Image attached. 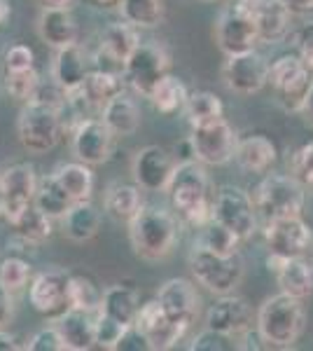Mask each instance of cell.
I'll return each mask as SVG.
<instances>
[{
    "label": "cell",
    "instance_id": "cell-1",
    "mask_svg": "<svg viewBox=\"0 0 313 351\" xmlns=\"http://www.w3.org/2000/svg\"><path fill=\"white\" fill-rule=\"evenodd\" d=\"M166 195L175 216L183 223L201 230L203 225L213 220V202L208 199V173L203 169V162H178Z\"/></svg>",
    "mask_w": 313,
    "mask_h": 351
},
{
    "label": "cell",
    "instance_id": "cell-2",
    "mask_svg": "<svg viewBox=\"0 0 313 351\" xmlns=\"http://www.w3.org/2000/svg\"><path fill=\"white\" fill-rule=\"evenodd\" d=\"M178 237L180 218L162 206H143L129 223V239L136 256L152 263L171 256Z\"/></svg>",
    "mask_w": 313,
    "mask_h": 351
},
{
    "label": "cell",
    "instance_id": "cell-3",
    "mask_svg": "<svg viewBox=\"0 0 313 351\" xmlns=\"http://www.w3.org/2000/svg\"><path fill=\"white\" fill-rule=\"evenodd\" d=\"M301 302L304 300L292 298L283 291L264 300L255 316V326L266 347L288 349L301 337L306 326V311Z\"/></svg>",
    "mask_w": 313,
    "mask_h": 351
},
{
    "label": "cell",
    "instance_id": "cell-4",
    "mask_svg": "<svg viewBox=\"0 0 313 351\" xmlns=\"http://www.w3.org/2000/svg\"><path fill=\"white\" fill-rule=\"evenodd\" d=\"M61 129H64L61 108L40 99L26 101L19 112V120H16V134H19L21 145L33 155H45V152L54 150L59 143Z\"/></svg>",
    "mask_w": 313,
    "mask_h": 351
},
{
    "label": "cell",
    "instance_id": "cell-5",
    "mask_svg": "<svg viewBox=\"0 0 313 351\" xmlns=\"http://www.w3.org/2000/svg\"><path fill=\"white\" fill-rule=\"evenodd\" d=\"M304 190L306 188L292 173L264 176L253 192L258 216L264 218V223L278 220V218L301 216V208H304V199H306Z\"/></svg>",
    "mask_w": 313,
    "mask_h": 351
},
{
    "label": "cell",
    "instance_id": "cell-6",
    "mask_svg": "<svg viewBox=\"0 0 313 351\" xmlns=\"http://www.w3.org/2000/svg\"><path fill=\"white\" fill-rule=\"evenodd\" d=\"M243 269H246V265L238 253L220 256V253H213L210 248L201 246L199 241H195L190 251L192 276L199 286H203L215 295H227L234 291L243 279Z\"/></svg>",
    "mask_w": 313,
    "mask_h": 351
},
{
    "label": "cell",
    "instance_id": "cell-7",
    "mask_svg": "<svg viewBox=\"0 0 313 351\" xmlns=\"http://www.w3.org/2000/svg\"><path fill=\"white\" fill-rule=\"evenodd\" d=\"M269 84L283 108L288 112H301L313 84V73L304 66L299 54H283L269 64Z\"/></svg>",
    "mask_w": 313,
    "mask_h": 351
},
{
    "label": "cell",
    "instance_id": "cell-8",
    "mask_svg": "<svg viewBox=\"0 0 313 351\" xmlns=\"http://www.w3.org/2000/svg\"><path fill=\"white\" fill-rule=\"evenodd\" d=\"M187 141H190L197 160L203 164H213V167H222V164L234 160L238 145V136L234 127L225 117L192 127Z\"/></svg>",
    "mask_w": 313,
    "mask_h": 351
},
{
    "label": "cell",
    "instance_id": "cell-9",
    "mask_svg": "<svg viewBox=\"0 0 313 351\" xmlns=\"http://www.w3.org/2000/svg\"><path fill=\"white\" fill-rule=\"evenodd\" d=\"M122 75L134 92L150 96L152 89L157 87V82L164 75H168V54L164 49V45L155 40L140 43L134 49V54L124 61Z\"/></svg>",
    "mask_w": 313,
    "mask_h": 351
},
{
    "label": "cell",
    "instance_id": "cell-10",
    "mask_svg": "<svg viewBox=\"0 0 313 351\" xmlns=\"http://www.w3.org/2000/svg\"><path fill=\"white\" fill-rule=\"evenodd\" d=\"M215 43L225 52V56L250 52L260 43V28L255 24L253 14L241 3L227 5L218 14V19H215Z\"/></svg>",
    "mask_w": 313,
    "mask_h": 351
},
{
    "label": "cell",
    "instance_id": "cell-11",
    "mask_svg": "<svg viewBox=\"0 0 313 351\" xmlns=\"http://www.w3.org/2000/svg\"><path fill=\"white\" fill-rule=\"evenodd\" d=\"M213 218L229 228L241 241L253 237L258 228V208H255L253 195L236 185H225L213 199Z\"/></svg>",
    "mask_w": 313,
    "mask_h": 351
},
{
    "label": "cell",
    "instance_id": "cell-12",
    "mask_svg": "<svg viewBox=\"0 0 313 351\" xmlns=\"http://www.w3.org/2000/svg\"><path fill=\"white\" fill-rule=\"evenodd\" d=\"M71 279L64 269H47L33 276L28 286V302L31 307L45 316H61L71 309Z\"/></svg>",
    "mask_w": 313,
    "mask_h": 351
},
{
    "label": "cell",
    "instance_id": "cell-13",
    "mask_svg": "<svg viewBox=\"0 0 313 351\" xmlns=\"http://www.w3.org/2000/svg\"><path fill=\"white\" fill-rule=\"evenodd\" d=\"M222 80L234 94H255L269 82V61L258 49L229 54L222 66Z\"/></svg>",
    "mask_w": 313,
    "mask_h": 351
},
{
    "label": "cell",
    "instance_id": "cell-14",
    "mask_svg": "<svg viewBox=\"0 0 313 351\" xmlns=\"http://www.w3.org/2000/svg\"><path fill=\"white\" fill-rule=\"evenodd\" d=\"M264 239L269 253L283 258H306L313 248V232L301 216L269 220L264 228Z\"/></svg>",
    "mask_w": 313,
    "mask_h": 351
},
{
    "label": "cell",
    "instance_id": "cell-15",
    "mask_svg": "<svg viewBox=\"0 0 313 351\" xmlns=\"http://www.w3.org/2000/svg\"><path fill=\"white\" fill-rule=\"evenodd\" d=\"M175 167H178V162L168 150L159 148V145H145L134 155L131 173H134L136 185H140V190L166 192Z\"/></svg>",
    "mask_w": 313,
    "mask_h": 351
},
{
    "label": "cell",
    "instance_id": "cell-16",
    "mask_svg": "<svg viewBox=\"0 0 313 351\" xmlns=\"http://www.w3.org/2000/svg\"><path fill=\"white\" fill-rule=\"evenodd\" d=\"M136 328L143 332V337L147 339L152 351H166L173 349L175 344L183 339L187 332L185 326L175 324L173 319L164 311L162 302L155 300H147V302L140 304L138 316H136Z\"/></svg>",
    "mask_w": 313,
    "mask_h": 351
},
{
    "label": "cell",
    "instance_id": "cell-17",
    "mask_svg": "<svg viewBox=\"0 0 313 351\" xmlns=\"http://www.w3.org/2000/svg\"><path fill=\"white\" fill-rule=\"evenodd\" d=\"M112 145H115V134L110 132V127L96 117H87V120L75 124L73 132L71 148L75 160L89 164V167H99L110 160Z\"/></svg>",
    "mask_w": 313,
    "mask_h": 351
},
{
    "label": "cell",
    "instance_id": "cell-18",
    "mask_svg": "<svg viewBox=\"0 0 313 351\" xmlns=\"http://www.w3.org/2000/svg\"><path fill=\"white\" fill-rule=\"evenodd\" d=\"M0 178H3V190H5V208H3L5 220L16 218L24 208L36 204L38 176L31 164L26 162L12 164V167H8L0 173Z\"/></svg>",
    "mask_w": 313,
    "mask_h": 351
},
{
    "label": "cell",
    "instance_id": "cell-19",
    "mask_svg": "<svg viewBox=\"0 0 313 351\" xmlns=\"http://www.w3.org/2000/svg\"><path fill=\"white\" fill-rule=\"evenodd\" d=\"M253 309L243 298L236 295H220L215 304H210L206 311V328L225 332L231 337H241L243 332L253 328Z\"/></svg>",
    "mask_w": 313,
    "mask_h": 351
},
{
    "label": "cell",
    "instance_id": "cell-20",
    "mask_svg": "<svg viewBox=\"0 0 313 351\" xmlns=\"http://www.w3.org/2000/svg\"><path fill=\"white\" fill-rule=\"evenodd\" d=\"M157 300L171 319L185 328L195 324L199 307H201V298H199L195 284L187 279H168L159 288Z\"/></svg>",
    "mask_w": 313,
    "mask_h": 351
},
{
    "label": "cell",
    "instance_id": "cell-21",
    "mask_svg": "<svg viewBox=\"0 0 313 351\" xmlns=\"http://www.w3.org/2000/svg\"><path fill=\"white\" fill-rule=\"evenodd\" d=\"M260 28V43H281L290 28V10L283 0H238Z\"/></svg>",
    "mask_w": 313,
    "mask_h": 351
},
{
    "label": "cell",
    "instance_id": "cell-22",
    "mask_svg": "<svg viewBox=\"0 0 313 351\" xmlns=\"http://www.w3.org/2000/svg\"><path fill=\"white\" fill-rule=\"evenodd\" d=\"M89 54L82 45L73 43L66 45V47H59L54 54V64H52V80L59 84L61 89L68 92H75L79 84L84 82L87 73L92 71L89 68Z\"/></svg>",
    "mask_w": 313,
    "mask_h": 351
},
{
    "label": "cell",
    "instance_id": "cell-23",
    "mask_svg": "<svg viewBox=\"0 0 313 351\" xmlns=\"http://www.w3.org/2000/svg\"><path fill=\"white\" fill-rule=\"evenodd\" d=\"M38 36L49 47L59 49L77 43V21L71 8H42L38 14Z\"/></svg>",
    "mask_w": 313,
    "mask_h": 351
},
{
    "label": "cell",
    "instance_id": "cell-24",
    "mask_svg": "<svg viewBox=\"0 0 313 351\" xmlns=\"http://www.w3.org/2000/svg\"><path fill=\"white\" fill-rule=\"evenodd\" d=\"M56 328L66 339L68 351H89L96 347V314L84 309H66L56 316Z\"/></svg>",
    "mask_w": 313,
    "mask_h": 351
},
{
    "label": "cell",
    "instance_id": "cell-25",
    "mask_svg": "<svg viewBox=\"0 0 313 351\" xmlns=\"http://www.w3.org/2000/svg\"><path fill=\"white\" fill-rule=\"evenodd\" d=\"M124 87H127V80H124L122 73L92 68L87 73V77H84V82L77 87V92L92 106V110H101L110 99L124 94Z\"/></svg>",
    "mask_w": 313,
    "mask_h": 351
},
{
    "label": "cell",
    "instance_id": "cell-26",
    "mask_svg": "<svg viewBox=\"0 0 313 351\" xmlns=\"http://www.w3.org/2000/svg\"><path fill=\"white\" fill-rule=\"evenodd\" d=\"M143 195H140V185L131 183H112L105 190L103 197V211L108 218L115 220V223H131L138 211L143 208Z\"/></svg>",
    "mask_w": 313,
    "mask_h": 351
},
{
    "label": "cell",
    "instance_id": "cell-27",
    "mask_svg": "<svg viewBox=\"0 0 313 351\" xmlns=\"http://www.w3.org/2000/svg\"><path fill=\"white\" fill-rule=\"evenodd\" d=\"M276 145L266 136H246L238 138L234 160L248 173H266L276 162Z\"/></svg>",
    "mask_w": 313,
    "mask_h": 351
},
{
    "label": "cell",
    "instance_id": "cell-28",
    "mask_svg": "<svg viewBox=\"0 0 313 351\" xmlns=\"http://www.w3.org/2000/svg\"><path fill=\"white\" fill-rule=\"evenodd\" d=\"M99 228H101V213L92 204V199L75 202L66 211V216L61 218V232H64V237L77 243L94 239Z\"/></svg>",
    "mask_w": 313,
    "mask_h": 351
},
{
    "label": "cell",
    "instance_id": "cell-29",
    "mask_svg": "<svg viewBox=\"0 0 313 351\" xmlns=\"http://www.w3.org/2000/svg\"><path fill=\"white\" fill-rule=\"evenodd\" d=\"M101 120L115 136H131L140 127V108L127 94H119L101 108Z\"/></svg>",
    "mask_w": 313,
    "mask_h": 351
},
{
    "label": "cell",
    "instance_id": "cell-30",
    "mask_svg": "<svg viewBox=\"0 0 313 351\" xmlns=\"http://www.w3.org/2000/svg\"><path fill=\"white\" fill-rule=\"evenodd\" d=\"M138 45H140L138 28L122 19V21H117V24H110L101 33L99 49L110 56V59H115L119 66H124V61L134 54V49L138 47Z\"/></svg>",
    "mask_w": 313,
    "mask_h": 351
},
{
    "label": "cell",
    "instance_id": "cell-31",
    "mask_svg": "<svg viewBox=\"0 0 313 351\" xmlns=\"http://www.w3.org/2000/svg\"><path fill=\"white\" fill-rule=\"evenodd\" d=\"M75 204V199L71 197L64 185L59 183V178L54 176V171L49 176H42L38 180V192H36V206L42 213H47L52 220H61L66 216L68 208Z\"/></svg>",
    "mask_w": 313,
    "mask_h": 351
},
{
    "label": "cell",
    "instance_id": "cell-32",
    "mask_svg": "<svg viewBox=\"0 0 313 351\" xmlns=\"http://www.w3.org/2000/svg\"><path fill=\"white\" fill-rule=\"evenodd\" d=\"M276 281L283 293L306 300L313 293V267L306 258H288L286 265L276 271Z\"/></svg>",
    "mask_w": 313,
    "mask_h": 351
},
{
    "label": "cell",
    "instance_id": "cell-33",
    "mask_svg": "<svg viewBox=\"0 0 313 351\" xmlns=\"http://www.w3.org/2000/svg\"><path fill=\"white\" fill-rule=\"evenodd\" d=\"M8 223L16 232V237L24 243H31V246H40V243L52 237V218L40 211L36 204H31V206L24 208L19 216L8 220Z\"/></svg>",
    "mask_w": 313,
    "mask_h": 351
},
{
    "label": "cell",
    "instance_id": "cell-34",
    "mask_svg": "<svg viewBox=\"0 0 313 351\" xmlns=\"http://www.w3.org/2000/svg\"><path fill=\"white\" fill-rule=\"evenodd\" d=\"M140 302H138V293L129 286L115 284L103 291V300H101V311H105L108 316L122 321L127 326L136 324V316H138Z\"/></svg>",
    "mask_w": 313,
    "mask_h": 351
},
{
    "label": "cell",
    "instance_id": "cell-35",
    "mask_svg": "<svg viewBox=\"0 0 313 351\" xmlns=\"http://www.w3.org/2000/svg\"><path fill=\"white\" fill-rule=\"evenodd\" d=\"M54 176L59 178V183L71 192V197L75 202H84L92 199L94 192V173L92 167L84 162H68V164H59L54 169Z\"/></svg>",
    "mask_w": 313,
    "mask_h": 351
},
{
    "label": "cell",
    "instance_id": "cell-36",
    "mask_svg": "<svg viewBox=\"0 0 313 351\" xmlns=\"http://www.w3.org/2000/svg\"><path fill=\"white\" fill-rule=\"evenodd\" d=\"M187 96H190V92H187L183 80H178L175 75H164L147 99L152 101V106H155L159 112L173 115V112H180L185 108Z\"/></svg>",
    "mask_w": 313,
    "mask_h": 351
},
{
    "label": "cell",
    "instance_id": "cell-37",
    "mask_svg": "<svg viewBox=\"0 0 313 351\" xmlns=\"http://www.w3.org/2000/svg\"><path fill=\"white\" fill-rule=\"evenodd\" d=\"M122 19L136 28H157L164 21L166 5L164 0H122L119 3Z\"/></svg>",
    "mask_w": 313,
    "mask_h": 351
},
{
    "label": "cell",
    "instance_id": "cell-38",
    "mask_svg": "<svg viewBox=\"0 0 313 351\" xmlns=\"http://www.w3.org/2000/svg\"><path fill=\"white\" fill-rule=\"evenodd\" d=\"M183 112L187 122H190V127H199V124L220 120L222 112H225V106H222V101L213 92L199 89V92H190Z\"/></svg>",
    "mask_w": 313,
    "mask_h": 351
},
{
    "label": "cell",
    "instance_id": "cell-39",
    "mask_svg": "<svg viewBox=\"0 0 313 351\" xmlns=\"http://www.w3.org/2000/svg\"><path fill=\"white\" fill-rule=\"evenodd\" d=\"M197 241L201 243V246L210 248L213 253H220V256H234V253H238V243H241V239H238L234 232L229 228H225L222 223H218L215 218L203 225Z\"/></svg>",
    "mask_w": 313,
    "mask_h": 351
},
{
    "label": "cell",
    "instance_id": "cell-40",
    "mask_svg": "<svg viewBox=\"0 0 313 351\" xmlns=\"http://www.w3.org/2000/svg\"><path fill=\"white\" fill-rule=\"evenodd\" d=\"M5 92L10 94V99L26 104L36 96L40 87V75L36 68H26V71H5L3 75Z\"/></svg>",
    "mask_w": 313,
    "mask_h": 351
},
{
    "label": "cell",
    "instance_id": "cell-41",
    "mask_svg": "<svg viewBox=\"0 0 313 351\" xmlns=\"http://www.w3.org/2000/svg\"><path fill=\"white\" fill-rule=\"evenodd\" d=\"M33 281L31 263L19 256H8L0 260V284L10 293H19Z\"/></svg>",
    "mask_w": 313,
    "mask_h": 351
},
{
    "label": "cell",
    "instance_id": "cell-42",
    "mask_svg": "<svg viewBox=\"0 0 313 351\" xmlns=\"http://www.w3.org/2000/svg\"><path fill=\"white\" fill-rule=\"evenodd\" d=\"M131 326L122 324V321L108 316L105 311H96V347L108 349V351H117V344L122 342L124 332Z\"/></svg>",
    "mask_w": 313,
    "mask_h": 351
},
{
    "label": "cell",
    "instance_id": "cell-43",
    "mask_svg": "<svg viewBox=\"0 0 313 351\" xmlns=\"http://www.w3.org/2000/svg\"><path fill=\"white\" fill-rule=\"evenodd\" d=\"M101 300H103V293L94 286V281L84 279V276H73L71 279V307L96 314V311L101 309Z\"/></svg>",
    "mask_w": 313,
    "mask_h": 351
},
{
    "label": "cell",
    "instance_id": "cell-44",
    "mask_svg": "<svg viewBox=\"0 0 313 351\" xmlns=\"http://www.w3.org/2000/svg\"><path fill=\"white\" fill-rule=\"evenodd\" d=\"M290 173L304 185L306 190L313 188V143H306L290 157Z\"/></svg>",
    "mask_w": 313,
    "mask_h": 351
},
{
    "label": "cell",
    "instance_id": "cell-45",
    "mask_svg": "<svg viewBox=\"0 0 313 351\" xmlns=\"http://www.w3.org/2000/svg\"><path fill=\"white\" fill-rule=\"evenodd\" d=\"M236 337L231 335H225V332H218V330H201L199 335L192 339L190 349L192 351H227V349H236L238 344H234Z\"/></svg>",
    "mask_w": 313,
    "mask_h": 351
},
{
    "label": "cell",
    "instance_id": "cell-46",
    "mask_svg": "<svg viewBox=\"0 0 313 351\" xmlns=\"http://www.w3.org/2000/svg\"><path fill=\"white\" fill-rule=\"evenodd\" d=\"M26 349H31V351H68L66 339L59 332L56 324L49 328H40L36 335L28 339Z\"/></svg>",
    "mask_w": 313,
    "mask_h": 351
},
{
    "label": "cell",
    "instance_id": "cell-47",
    "mask_svg": "<svg viewBox=\"0 0 313 351\" xmlns=\"http://www.w3.org/2000/svg\"><path fill=\"white\" fill-rule=\"evenodd\" d=\"M26 68H36V54L26 45H12L5 52V71H26Z\"/></svg>",
    "mask_w": 313,
    "mask_h": 351
},
{
    "label": "cell",
    "instance_id": "cell-48",
    "mask_svg": "<svg viewBox=\"0 0 313 351\" xmlns=\"http://www.w3.org/2000/svg\"><path fill=\"white\" fill-rule=\"evenodd\" d=\"M295 43H297L299 59L304 61V66L313 73V24L301 28L297 36H295Z\"/></svg>",
    "mask_w": 313,
    "mask_h": 351
},
{
    "label": "cell",
    "instance_id": "cell-49",
    "mask_svg": "<svg viewBox=\"0 0 313 351\" xmlns=\"http://www.w3.org/2000/svg\"><path fill=\"white\" fill-rule=\"evenodd\" d=\"M14 293H10L8 288L0 284V328H5L12 321L14 316V300H12Z\"/></svg>",
    "mask_w": 313,
    "mask_h": 351
},
{
    "label": "cell",
    "instance_id": "cell-50",
    "mask_svg": "<svg viewBox=\"0 0 313 351\" xmlns=\"http://www.w3.org/2000/svg\"><path fill=\"white\" fill-rule=\"evenodd\" d=\"M283 5L290 10V14H309L313 12V0H283Z\"/></svg>",
    "mask_w": 313,
    "mask_h": 351
},
{
    "label": "cell",
    "instance_id": "cell-51",
    "mask_svg": "<svg viewBox=\"0 0 313 351\" xmlns=\"http://www.w3.org/2000/svg\"><path fill=\"white\" fill-rule=\"evenodd\" d=\"M16 349H19V344H16L14 335H10V332H5L0 328V351H16Z\"/></svg>",
    "mask_w": 313,
    "mask_h": 351
},
{
    "label": "cell",
    "instance_id": "cell-52",
    "mask_svg": "<svg viewBox=\"0 0 313 351\" xmlns=\"http://www.w3.org/2000/svg\"><path fill=\"white\" fill-rule=\"evenodd\" d=\"M301 115H304L306 120L313 122V84H311L309 94H306V101H304V108H301Z\"/></svg>",
    "mask_w": 313,
    "mask_h": 351
},
{
    "label": "cell",
    "instance_id": "cell-53",
    "mask_svg": "<svg viewBox=\"0 0 313 351\" xmlns=\"http://www.w3.org/2000/svg\"><path fill=\"white\" fill-rule=\"evenodd\" d=\"M10 12H12V8H10V0H0V26L10 19Z\"/></svg>",
    "mask_w": 313,
    "mask_h": 351
},
{
    "label": "cell",
    "instance_id": "cell-54",
    "mask_svg": "<svg viewBox=\"0 0 313 351\" xmlns=\"http://www.w3.org/2000/svg\"><path fill=\"white\" fill-rule=\"evenodd\" d=\"M40 3H42V8H68L73 0H40Z\"/></svg>",
    "mask_w": 313,
    "mask_h": 351
},
{
    "label": "cell",
    "instance_id": "cell-55",
    "mask_svg": "<svg viewBox=\"0 0 313 351\" xmlns=\"http://www.w3.org/2000/svg\"><path fill=\"white\" fill-rule=\"evenodd\" d=\"M92 3L101 5V8H119V3H122V0H92Z\"/></svg>",
    "mask_w": 313,
    "mask_h": 351
},
{
    "label": "cell",
    "instance_id": "cell-56",
    "mask_svg": "<svg viewBox=\"0 0 313 351\" xmlns=\"http://www.w3.org/2000/svg\"><path fill=\"white\" fill-rule=\"evenodd\" d=\"M3 208H5V190H3V178H0V216H3Z\"/></svg>",
    "mask_w": 313,
    "mask_h": 351
},
{
    "label": "cell",
    "instance_id": "cell-57",
    "mask_svg": "<svg viewBox=\"0 0 313 351\" xmlns=\"http://www.w3.org/2000/svg\"><path fill=\"white\" fill-rule=\"evenodd\" d=\"M311 192H313V188H311Z\"/></svg>",
    "mask_w": 313,
    "mask_h": 351
}]
</instances>
